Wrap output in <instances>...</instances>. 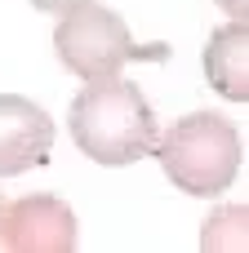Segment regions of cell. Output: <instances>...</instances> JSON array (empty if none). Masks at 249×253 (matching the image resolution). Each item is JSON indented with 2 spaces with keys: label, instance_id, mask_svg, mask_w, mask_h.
Segmentation results:
<instances>
[{
  "label": "cell",
  "instance_id": "1",
  "mask_svg": "<svg viewBox=\"0 0 249 253\" xmlns=\"http://www.w3.org/2000/svg\"><path fill=\"white\" fill-rule=\"evenodd\" d=\"M67 129H71V142L94 165H107V169L138 165L143 156H151L160 138L151 102L125 76L85 80V89L67 107Z\"/></svg>",
  "mask_w": 249,
  "mask_h": 253
},
{
  "label": "cell",
  "instance_id": "2",
  "mask_svg": "<svg viewBox=\"0 0 249 253\" xmlns=\"http://www.w3.org/2000/svg\"><path fill=\"white\" fill-rule=\"evenodd\" d=\"M151 151L160 156L165 178L187 196L227 191L236 182V173H241V160H245L236 125L227 116H218V111H192V116L174 120L156 138Z\"/></svg>",
  "mask_w": 249,
  "mask_h": 253
},
{
  "label": "cell",
  "instance_id": "3",
  "mask_svg": "<svg viewBox=\"0 0 249 253\" xmlns=\"http://www.w3.org/2000/svg\"><path fill=\"white\" fill-rule=\"evenodd\" d=\"M53 49H58V62H62L71 76H80V80L120 76V67L138 53L129 27H125V18H120L116 9L94 4V0L58 18V27H53Z\"/></svg>",
  "mask_w": 249,
  "mask_h": 253
},
{
  "label": "cell",
  "instance_id": "4",
  "mask_svg": "<svg viewBox=\"0 0 249 253\" xmlns=\"http://www.w3.org/2000/svg\"><path fill=\"white\" fill-rule=\"evenodd\" d=\"M80 240L76 213L58 196H22L4 200L0 213V249L4 253H71Z\"/></svg>",
  "mask_w": 249,
  "mask_h": 253
},
{
  "label": "cell",
  "instance_id": "5",
  "mask_svg": "<svg viewBox=\"0 0 249 253\" xmlns=\"http://www.w3.org/2000/svg\"><path fill=\"white\" fill-rule=\"evenodd\" d=\"M53 151V120L22 93H0V178L40 169Z\"/></svg>",
  "mask_w": 249,
  "mask_h": 253
},
{
  "label": "cell",
  "instance_id": "6",
  "mask_svg": "<svg viewBox=\"0 0 249 253\" xmlns=\"http://www.w3.org/2000/svg\"><path fill=\"white\" fill-rule=\"evenodd\" d=\"M205 80L214 84V93H223L227 102H249V22L232 18L223 22L209 44H205Z\"/></svg>",
  "mask_w": 249,
  "mask_h": 253
},
{
  "label": "cell",
  "instance_id": "7",
  "mask_svg": "<svg viewBox=\"0 0 249 253\" xmlns=\"http://www.w3.org/2000/svg\"><path fill=\"white\" fill-rule=\"evenodd\" d=\"M249 209L245 205H223V209H214V218L205 222V231H200V249L209 253H245L249 245Z\"/></svg>",
  "mask_w": 249,
  "mask_h": 253
},
{
  "label": "cell",
  "instance_id": "8",
  "mask_svg": "<svg viewBox=\"0 0 249 253\" xmlns=\"http://www.w3.org/2000/svg\"><path fill=\"white\" fill-rule=\"evenodd\" d=\"M31 9H40V13H71V9H80V4H89V0H27Z\"/></svg>",
  "mask_w": 249,
  "mask_h": 253
},
{
  "label": "cell",
  "instance_id": "9",
  "mask_svg": "<svg viewBox=\"0 0 249 253\" xmlns=\"http://www.w3.org/2000/svg\"><path fill=\"white\" fill-rule=\"evenodd\" d=\"M223 4V13H232V18H249V0H218Z\"/></svg>",
  "mask_w": 249,
  "mask_h": 253
},
{
  "label": "cell",
  "instance_id": "10",
  "mask_svg": "<svg viewBox=\"0 0 249 253\" xmlns=\"http://www.w3.org/2000/svg\"><path fill=\"white\" fill-rule=\"evenodd\" d=\"M0 213H4V191H0Z\"/></svg>",
  "mask_w": 249,
  "mask_h": 253
}]
</instances>
